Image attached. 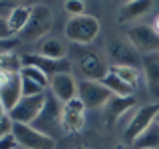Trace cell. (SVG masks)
Segmentation results:
<instances>
[{
  "mask_svg": "<svg viewBox=\"0 0 159 149\" xmlns=\"http://www.w3.org/2000/svg\"><path fill=\"white\" fill-rule=\"evenodd\" d=\"M66 38L78 46L92 44L99 34V20L92 14H82V16H72L66 22Z\"/></svg>",
  "mask_w": 159,
  "mask_h": 149,
  "instance_id": "6da1fadb",
  "label": "cell"
},
{
  "mask_svg": "<svg viewBox=\"0 0 159 149\" xmlns=\"http://www.w3.org/2000/svg\"><path fill=\"white\" fill-rule=\"evenodd\" d=\"M50 28H52V10L46 4H34L26 28L18 36L20 40H26V42H40L48 36Z\"/></svg>",
  "mask_w": 159,
  "mask_h": 149,
  "instance_id": "7a4b0ae2",
  "label": "cell"
},
{
  "mask_svg": "<svg viewBox=\"0 0 159 149\" xmlns=\"http://www.w3.org/2000/svg\"><path fill=\"white\" fill-rule=\"evenodd\" d=\"M12 133L16 137L18 145H22L24 149H54L56 147V139L54 137L38 131L32 125H26V123L12 121Z\"/></svg>",
  "mask_w": 159,
  "mask_h": 149,
  "instance_id": "3957f363",
  "label": "cell"
},
{
  "mask_svg": "<svg viewBox=\"0 0 159 149\" xmlns=\"http://www.w3.org/2000/svg\"><path fill=\"white\" fill-rule=\"evenodd\" d=\"M107 58H109V66H127V68H137L143 64L141 54L137 52L127 40H119L113 38L107 42Z\"/></svg>",
  "mask_w": 159,
  "mask_h": 149,
  "instance_id": "277c9868",
  "label": "cell"
},
{
  "mask_svg": "<svg viewBox=\"0 0 159 149\" xmlns=\"http://www.w3.org/2000/svg\"><path fill=\"white\" fill-rule=\"evenodd\" d=\"M32 127H36L38 131L46 133V135H52V129H62V106L56 97L52 96V92L46 93V99H44V107L40 111V115L36 117V121L32 123Z\"/></svg>",
  "mask_w": 159,
  "mask_h": 149,
  "instance_id": "5b68a950",
  "label": "cell"
},
{
  "mask_svg": "<svg viewBox=\"0 0 159 149\" xmlns=\"http://www.w3.org/2000/svg\"><path fill=\"white\" fill-rule=\"evenodd\" d=\"M78 66L80 72L84 74V78L92 79V82H102L106 78V74L109 72L107 60L98 50H82L78 54Z\"/></svg>",
  "mask_w": 159,
  "mask_h": 149,
  "instance_id": "8992f818",
  "label": "cell"
},
{
  "mask_svg": "<svg viewBox=\"0 0 159 149\" xmlns=\"http://www.w3.org/2000/svg\"><path fill=\"white\" fill-rule=\"evenodd\" d=\"M78 93L82 103L86 106V109H99L106 107L109 103V99L113 97V93L103 86L102 82H92V79H84L78 86Z\"/></svg>",
  "mask_w": 159,
  "mask_h": 149,
  "instance_id": "52a82bcc",
  "label": "cell"
},
{
  "mask_svg": "<svg viewBox=\"0 0 159 149\" xmlns=\"http://www.w3.org/2000/svg\"><path fill=\"white\" fill-rule=\"evenodd\" d=\"M127 42L143 56L149 54H159V34L153 30V26L147 24H137L129 28L127 32Z\"/></svg>",
  "mask_w": 159,
  "mask_h": 149,
  "instance_id": "ba28073f",
  "label": "cell"
},
{
  "mask_svg": "<svg viewBox=\"0 0 159 149\" xmlns=\"http://www.w3.org/2000/svg\"><path fill=\"white\" fill-rule=\"evenodd\" d=\"M44 99H46V93L42 96H32V97H22L20 102L8 111V117L12 119L14 123H26V125H32L36 121V117L40 115L44 107Z\"/></svg>",
  "mask_w": 159,
  "mask_h": 149,
  "instance_id": "9c48e42d",
  "label": "cell"
},
{
  "mask_svg": "<svg viewBox=\"0 0 159 149\" xmlns=\"http://www.w3.org/2000/svg\"><path fill=\"white\" fill-rule=\"evenodd\" d=\"M157 113H159V103H149V106L139 107L137 111H135V115L129 119L123 137H125L129 143H133L149 125H151V123H155Z\"/></svg>",
  "mask_w": 159,
  "mask_h": 149,
  "instance_id": "30bf717a",
  "label": "cell"
},
{
  "mask_svg": "<svg viewBox=\"0 0 159 149\" xmlns=\"http://www.w3.org/2000/svg\"><path fill=\"white\" fill-rule=\"evenodd\" d=\"M22 58V66H34L38 68L40 72H44L46 76L52 79L54 76H58V74H70V70H72V64H70V60H50V58H44L40 56V54H24Z\"/></svg>",
  "mask_w": 159,
  "mask_h": 149,
  "instance_id": "8fae6325",
  "label": "cell"
},
{
  "mask_svg": "<svg viewBox=\"0 0 159 149\" xmlns=\"http://www.w3.org/2000/svg\"><path fill=\"white\" fill-rule=\"evenodd\" d=\"M86 123V106L82 99L76 97L68 103H62V131L80 133Z\"/></svg>",
  "mask_w": 159,
  "mask_h": 149,
  "instance_id": "7c38bea8",
  "label": "cell"
},
{
  "mask_svg": "<svg viewBox=\"0 0 159 149\" xmlns=\"http://www.w3.org/2000/svg\"><path fill=\"white\" fill-rule=\"evenodd\" d=\"M50 89H52V96L62 103H68L72 99H76L78 96V84L74 82L72 74H58L50 79Z\"/></svg>",
  "mask_w": 159,
  "mask_h": 149,
  "instance_id": "4fadbf2b",
  "label": "cell"
},
{
  "mask_svg": "<svg viewBox=\"0 0 159 149\" xmlns=\"http://www.w3.org/2000/svg\"><path fill=\"white\" fill-rule=\"evenodd\" d=\"M143 76L149 93L153 99H159V54L143 56Z\"/></svg>",
  "mask_w": 159,
  "mask_h": 149,
  "instance_id": "5bb4252c",
  "label": "cell"
},
{
  "mask_svg": "<svg viewBox=\"0 0 159 149\" xmlns=\"http://www.w3.org/2000/svg\"><path fill=\"white\" fill-rule=\"evenodd\" d=\"M40 56L50 58V60H64L66 56V44L56 36H46L38 42V52Z\"/></svg>",
  "mask_w": 159,
  "mask_h": 149,
  "instance_id": "9a60e30c",
  "label": "cell"
},
{
  "mask_svg": "<svg viewBox=\"0 0 159 149\" xmlns=\"http://www.w3.org/2000/svg\"><path fill=\"white\" fill-rule=\"evenodd\" d=\"M135 106V97H116L113 96L109 99V103L106 106V119L107 123H116L121 115H125V113Z\"/></svg>",
  "mask_w": 159,
  "mask_h": 149,
  "instance_id": "2e32d148",
  "label": "cell"
},
{
  "mask_svg": "<svg viewBox=\"0 0 159 149\" xmlns=\"http://www.w3.org/2000/svg\"><path fill=\"white\" fill-rule=\"evenodd\" d=\"M30 14H32V6H26V4H18L10 10L6 22H8V28L12 34H20L24 28H26L28 20H30Z\"/></svg>",
  "mask_w": 159,
  "mask_h": 149,
  "instance_id": "e0dca14e",
  "label": "cell"
},
{
  "mask_svg": "<svg viewBox=\"0 0 159 149\" xmlns=\"http://www.w3.org/2000/svg\"><path fill=\"white\" fill-rule=\"evenodd\" d=\"M151 8H153V2H149V0H131V2H125L121 6V12H119V20L121 22L135 20L139 16H143V14H147Z\"/></svg>",
  "mask_w": 159,
  "mask_h": 149,
  "instance_id": "ac0fdd59",
  "label": "cell"
},
{
  "mask_svg": "<svg viewBox=\"0 0 159 149\" xmlns=\"http://www.w3.org/2000/svg\"><path fill=\"white\" fill-rule=\"evenodd\" d=\"M102 84H103V86H106L116 97H131L133 92H135V89H133L131 86H127L123 79H119L113 72H107L106 78L102 79Z\"/></svg>",
  "mask_w": 159,
  "mask_h": 149,
  "instance_id": "d6986e66",
  "label": "cell"
},
{
  "mask_svg": "<svg viewBox=\"0 0 159 149\" xmlns=\"http://www.w3.org/2000/svg\"><path fill=\"white\" fill-rule=\"evenodd\" d=\"M133 145L135 149H159V123H151L133 141Z\"/></svg>",
  "mask_w": 159,
  "mask_h": 149,
  "instance_id": "ffe728a7",
  "label": "cell"
},
{
  "mask_svg": "<svg viewBox=\"0 0 159 149\" xmlns=\"http://www.w3.org/2000/svg\"><path fill=\"white\" fill-rule=\"evenodd\" d=\"M109 72H113L119 79H123V82H125L127 86H131L133 89L137 88V84H139V70H137V68H127V66H109Z\"/></svg>",
  "mask_w": 159,
  "mask_h": 149,
  "instance_id": "44dd1931",
  "label": "cell"
},
{
  "mask_svg": "<svg viewBox=\"0 0 159 149\" xmlns=\"http://www.w3.org/2000/svg\"><path fill=\"white\" fill-rule=\"evenodd\" d=\"M22 70V58L14 56L12 52L0 54V74H20Z\"/></svg>",
  "mask_w": 159,
  "mask_h": 149,
  "instance_id": "7402d4cb",
  "label": "cell"
},
{
  "mask_svg": "<svg viewBox=\"0 0 159 149\" xmlns=\"http://www.w3.org/2000/svg\"><path fill=\"white\" fill-rule=\"evenodd\" d=\"M20 76L32 79V82H36L38 86H42L44 89L50 86V78L44 72H40L38 68H34V66H22V70H20Z\"/></svg>",
  "mask_w": 159,
  "mask_h": 149,
  "instance_id": "603a6c76",
  "label": "cell"
},
{
  "mask_svg": "<svg viewBox=\"0 0 159 149\" xmlns=\"http://www.w3.org/2000/svg\"><path fill=\"white\" fill-rule=\"evenodd\" d=\"M20 78H22V76H20ZM42 93H46L42 86H38L36 82H32V79H28V78H22V96L24 97L42 96Z\"/></svg>",
  "mask_w": 159,
  "mask_h": 149,
  "instance_id": "cb8c5ba5",
  "label": "cell"
},
{
  "mask_svg": "<svg viewBox=\"0 0 159 149\" xmlns=\"http://www.w3.org/2000/svg\"><path fill=\"white\" fill-rule=\"evenodd\" d=\"M64 10L70 12V18L82 16V14H86V2H82V0H68V2H64Z\"/></svg>",
  "mask_w": 159,
  "mask_h": 149,
  "instance_id": "d4e9b609",
  "label": "cell"
},
{
  "mask_svg": "<svg viewBox=\"0 0 159 149\" xmlns=\"http://www.w3.org/2000/svg\"><path fill=\"white\" fill-rule=\"evenodd\" d=\"M16 147H18V141H16L12 131L0 137V149H16Z\"/></svg>",
  "mask_w": 159,
  "mask_h": 149,
  "instance_id": "484cf974",
  "label": "cell"
},
{
  "mask_svg": "<svg viewBox=\"0 0 159 149\" xmlns=\"http://www.w3.org/2000/svg\"><path fill=\"white\" fill-rule=\"evenodd\" d=\"M18 44H20V40H16V38L0 40V54H4V52H12V48H16Z\"/></svg>",
  "mask_w": 159,
  "mask_h": 149,
  "instance_id": "4316f807",
  "label": "cell"
},
{
  "mask_svg": "<svg viewBox=\"0 0 159 149\" xmlns=\"http://www.w3.org/2000/svg\"><path fill=\"white\" fill-rule=\"evenodd\" d=\"M8 38H14V34L10 32L6 18H2V16H0V40H8Z\"/></svg>",
  "mask_w": 159,
  "mask_h": 149,
  "instance_id": "83f0119b",
  "label": "cell"
},
{
  "mask_svg": "<svg viewBox=\"0 0 159 149\" xmlns=\"http://www.w3.org/2000/svg\"><path fill=\"white\" fill-rule=\"evenodd\" d=\"M10 131H12V119L6 117V119H2V121H0V137L6 135V133H10Z\"/></svg>",
  "mask_w": 159,
  "mask_h": 149,
  "instance_id": "f1b7e54d",
  "label": "cell"
},
{
  "mask_svg": "<svg viewBox=\"0 0 159 149\" xmlns=\"http://www.w3.org/2000/svg\"><path fill=\"white\" fill-rule=\"evenodd\" d=\"M8 117V109L4 107V103L0 102V121H2V119H6Z\"/></svg>",
  "mask_w": 159,
  "mask_h": 149,
  "instance_id": "f546056e",
  "label": "cell"
},
{
  "mask_svg": "<svg viewBox=\"0 0 159 149\" xmlns=\"http://www.w3.org/2000/svg\"><path fill=\"white\" fill-rule=\"evenodd\" d=\"M153 30H155V32L159 34V16L155 18V22H153Z\"/></svg>",
  "mask_w": 159,
  "mask_h": 149,
  "instance_id": "4dcf8cb0",
  "label": "cell"
},
{
  "mask_svg": "<svg viewBox=\"0 0 159 149\" xmlns=\"http://www.w3.org/2000/svg\"><path fill=\"white\" fill-rule=\"evenodd\" d=\"M155 123H159V113H157V117H155Z\"/></svg>",
  "mask_w": 159,
  "mask_h": 149,
  "instance_id": "1f68e13d",
  "label": "cell"
}]
</instances>
